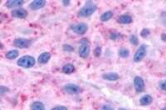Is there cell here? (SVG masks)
Returning <instances> with one entry per match:
<instances>
[{
	"label": "cell",
	"instance_id": "6",
	"mask_svg": "<svg viewBox=\"0 0 166 110\" xmlns=\"http://www.w3.org/2000/svg\"><path fill=\"white\" fill-rule=\"evenodd\" d=\"M146 50H147V48L145 44H142L140 46V48H138L137 51L135 52V55H134V61L135 63H140V61H142L144 59V58L145 57L146 55Z\"/></svg>",
	"mask_w": 166,
	"mask_h": 110
},
{
	"label": "cell",
	"instance_id": "15",
	"mask_svg": "<svg viewBox=\"0 0 166 110\" xmlns=\"http://www.w3.org/2000/svg\"><path fill=\"white\" fill-rule=\"evenodd\" d=\"M30 110H46V108L43 102L35 101L30 105Z\"/></svg>",
	"mask_w": 166,
	"mask_h": 110
},
{
	"label": "cell",
	"instance_id": "16",
	"mask_svg": "<svg viewBox=\"0 0 166 110\" xmlns=\"http://www.w3.org/2000/svg\"><path fill=\"white\" fill-rule=\"evenodd\" d=\"M153 102V98L149 94H146L144 95L142 98L140 99V105L142 106H148Z\"/></svg>",
	"mask_w": 166,
	"mask_h": 110
},
{
	"label": "cell",
	"instance_id": "7",
	"mask_svg": "<svg viewBox=\"0 0 166 110\" xmlns=\"http://www.w3.org/2000/svg\"><path fill=\"white\" fill-rule=\"evenodd\" d=\"M33 41L31 39H28V38H16L13 41V44L15 47L18 48H27L31 45Z\"/></svg>",
	"mask_w": 166,
	"mask_h": 110
},
{
	"label": "cell",
	"instance_id": "12",
	"mask_svg": "<svg viewBox=\"0 0 166 110\" xmlns=\"http://www.w3.org/2000/svg\"><path fill=\"white\" fill-rule=\"evenodd\" d=\"M52 57V55L49 52H44V53H42L39 57L38 58V62L40 63V64H46L47 63H48V61L50 60Z\"/></svg>",
	"mask_w": 166,
	"mask_h": 110
},
{
	"label": "cell",
	"instance_id": "17",
	"mask_svg": "<svg viewBox=\"0 0 166 110\" xmlns=\"http://www.w3.org/2000/svg\"><path fill=\"white\" fill-rule=\"evenodd\" d=\"M75 66L71 63H66L62 69V71L66 74H71L75 72Z\"/></svg>",
	"mask_w": 166,
	"mask_h": 110
},
{
	"label": "cell",
	"instance_id": "3",
	"mask_svg": "<svg viewBox=\"0 0 166 110\" xmlns=\"http://www.w3.org/2000/svg\"><path fill=\"white\" fill-rule=\"evenodd\" d=\"M80 43H81V45L79 47L78 50L79 56L82 58H86L91 53V47L89 42L86 38H83L80 41Z\"/></svg>",
	"mask_w": 166,
	"mask_h": 110
},
{
	"label": "cell",
	"instance_id": "9",
	"mask_svg": "<svg viewBox=\"0 0 166 110\" xmlns=\"http://www.w3.org/2000/svg\"><path fill=\"white\" fill-rule=\"evenodd\" d=\"M11 15L15 19H25L28 17L29 13L24 8H16L11 11Z\"/></svg>",
	"mask_w": 166,
	"mask_h": 110
},
{
	"label": "cell",
	"instance_id": "30",
	"mask_svg": "<svg viewBox=\"0 0 166 110\" xmlns=\"http://www.w3.org/2000/svg\"><path fill=\"white\" fill-rule=\"evenodd\" d=\"M70 3H71V1H69V0H67V1L63 0V1H62V3H63L64 6H69V5H70Z\"/></svg>",
	"mask_w": 166,
	"mask_h": 110
},
{
	"label": "cell",
	"instance_id": "10",
	"mask_svg": "<svg viewBox=\"0 0 166 110\" xmlns=\"http://www.w3.org/2000/svg\"><path fill=\"white\" fill-rule=\"evenodd\" d=\"M102 79L107 81H117L120 79V75L117 73L115 72H110V73H106V74H102Z\"/></svg>",
	"mask_w": 166,
	"mask_h": 110
},
{
	"label": "cell",
	"instance_id": "26",
	"mask_svg": "<svg viewBox=\"0 0 166 110\" xmlns=\"http://www.w3.org/2000/svg\"><path fill=\"white\" fill-rule=\"evenodd\" d=\"M159 89L163 90V91H166V80H163L159 83Z\"/></svg>",
	"mask_w": 166,
	"mask_h": 110
},
{
	"label": "cell",
	"instance_id": "23",
	"mask_svg": "<svg viewBox=\"0 0 166 110\" xmlns=\"http://www.w3.org/2000/svg\"><path fill=\"white\" fill-rule=\"evenodd\" d=\"M62 49L65 51V52H73L74 48L72 46L69 45V44H64L62 46Z\"/></svg>",
	"mask_w": 166,
	"mask_h": 110
},
{
	"label": "cell",
	"instance_id": "22",
	"mask_svg": "<svg viewBox=\"0 0 166 110\" xmlns=\"http://www.w3.org/2000/svg\"><path fill=\"white\" fill-rule=\"evenodd\" d=\"M110 38H111L112 40H117V39L122 38V35H121L120 33L113 32V33H112V34H110Z\"/></svg>",
	"mask_w": 166,
	"mask_h": 110
},
{
	"label": "cell",
	"instance_id": "2",
	"mask_svg": "<svg viewBox=\"0 0 166 110\" xmlns=\"http://www.w3.org/2000/svg\"><path fill=\"white\" fill-rule=\"evenodd\" d=\"M36 63L35 58L30 55H24L21 57L18 60L17 64L18 65L19 67L24 68V69H30L33 68Z\"/></svg>",
	"mask_w": 166,
	"mask_h": 110
},
{
	"label": "cell",
	"instance_id": "11",
	"mask_svg": "<svg viewBox=\"0 0 166 110\" xmlns=\"http://www.w3.org/2000/svg\"><path fill=\"white\" fill-rule=\"evenodd\" d=\"M46 3H47V2L45 0H35V1H33L30 3L29 8L32 10H38L40 9V8H43L46 5Z\"/></svg>",
	"mask_w": 166,
	"mask_h": 110
},
{
	"label": "cell",
	"instance_id": "33",
	"mask_svg": "<svg viewBox=\"0 0 166 110\" xmlns=\"http://www.w3.org/2000/svg\"><path fill=\"white\" fill-rule=\"evenodd\" d=\"M161 110H166V106H165V107H164V108H162Z\"/></svg>",
	"mask_w": 166,
	"mask_h": 110
},
{
	"label": "cell",
	"instance_id": "20",
	"mask_svg": "<svg viewBox=\"0 0 166 110\" xmlns=\"http://www.w3.org/2000/svg\"><path fill=\"white\" fill-rule=\"evenodd\" d=\"M118 55L121 58H126L129 57V55H130V51H129L128 48H121L119 49Z\"/></svg>",
	"mask_w": 166,
	"mask_h": 110
},
{
	"label": "cell",
	"instance_id": "19",
	"mask_svg": "<svg viewBox=\"0 0 166 110\" xmlns=\"http://www.w3.org/2000/svg\"><path fill=\"white\" fill-rule=\"evenodd\" d=\"M19 55V52L18 50H10L8 51V52H7L6 53V54H5V56H6V58H8V59H15L17 57H18Z\"/></svg>",
	"mask_w": 166,
	"mask_h": 110
},
{
	"label": "cell",
	"instance_id": "4",
	"mask_svg": "<svg viewBox=\"0 0 166 110\" xmlns=\"http://www.w3.org/2000/svg\"><path fill=\"white\" fill-rule=\"evenodd\" d=\"M71 31L77 35H83L87 32L88 25L85 23H78L71 25Z\"/></svg>",
	"mask_w": 166,
	"mask_h": 110
},
{
	"label": "cell",
	"instance_id": "29",
	"mask_svg": "<svg viewBox=\"0 0 166 110\" xmlns=\"http://www.w3.org/2000/svg\"><path fill=\"white\" fill-rule=\"evenodd\" d=\"M6 92H8V88H7V87H4V86L0 87V93H1L2 95L4 93H6Z\"/></svg>",
	"mask_w": 166,
	"mask_h": 110
},
{
	"label": "cell",
	"instance_id": "25",
	"mask_svg": "<svg viewBox=\"0 0 166 110\" xmlns=\"http://www.w3.org/2000/svg\"><path fill=\"white\" fill-rule=\"evenodd\" d=\"M101 54V47H96L94 50V55L96 57H100Z\"/></svg>",
	"mask_w": 166,
	"mask_h": 110
},
{
	"label": "cell",
	"instance_id": "5",
	"mask_svg": "<svg viewBox=\"0 0 166 110\" xmlns=\"http://www.w3.org/2000/svg\"><path fill=\"white\" fill-rule=\"evenodd\" d=\"M63 90L65 93L71 94V95H74V94H78V93H81L82 89L76 84H68L63 87Z\"/></svg>",
	"mask_w": 166,
	"mask_h": 110
},
{
	"label": "cell",
	"instance_id": "28",
	"mask_svg": "<svg viewBox=\"0 0 166 110\" xmlns=\"http://www.w3.org/2000/svg\"><path fill=\"white\" fill-rule=\"evenodd\" d=\"M101 110H115V109L112 106L109 105V104H104V105L102 106Z\"/></svg>",
	"mask_w": 166,
	"mask_h": 110
},
{
	"label": "cell",
	"instance_id": "1",
	"mask_svg": "<svg viewBox=\"0 0 166 110\" xmlns=\"http://www.w3.org/2000/svg\"><path fill=\"white\" fill-rule=\"evenodd\" d=\"M97 9V5L92 1H86L85 5L81 8L77 12V15L81 18L90 17L96 11Z\"/></svg>",
	"mask_w": 166,
	"mask_h": 110
},
{
	"label": "cell",
	"instance_id": "27",
	"mask_svg": "<svg viewBox=\"0 0 166 110\" xmlns=\"http://www.w3.org/2000/svg\"><path fill=\"white\" fill-rule=\"evenodd\" d=\"M51 110H68V108H66V107H65V106H56V107H54V108H52Z\"/></svg>",
	"mask_w": 166,
	"mask_h": 110
},
{
	"label": "cell",
	"instance_id": "31",
	"mask_svg": "<svg viewBox=\"0 0 166 110\" xmlns=\"http://www.w3.org/2000/svg\"><path fill=\"white\" fill-rule=\"evenodd\" d=\"M161 39L162 41H164L166 43V34H161Z\"/></svg>",
	"mask_w": 166,
	"mask_h": 110
},
{
	"label": "cell",
	"instance_id": "32",
	"mask_svg": "<svg viewBox=\"0 0 166 110\" xmlns=\"http://www.w3.org/2000/svg\"><path fill=\"white\" fill-rule=\"evenodd\" d=\"M119 110H128V109H126V108H119Z\"/></svg>",
	"mask_w": 166,
	"mask_h": 110
},
{
	"label": "cell",
	"instance_id": "8",
	"mask_svg": "<svg viewBox=\"0 0 166 110\" xmlns=\"http://www.w3.org/2000/svg\"><path fill=\"white\" fill-rule=\"evenodd\" d=\"M134 87L137 93H142L145 91V84L144 79L140 76L135 77L134 79Z\"/></svg>",
	"mask_w": 166,
	"mask_h": 110
},
{
	"label": "cell",
	"instance_id": "18",
	"mask_svg": "<svg viewBox=\"0 0 166 110\" xmlns=\"http://www.w3.org/2000/svg\"><path fill=\"white\" fill-rule=\"evenodd\" d=\"M112 17H113V12H112V11H106V12H104L101 15V21H109L110 19H112Z\"/></svg>",
	"mask_w": 166,
	"mask_h": 110
},
{
	"label": "cell",
	"instance_id": "24",
	"mask_svg": "<svg viewBox=\"0 0 166 110\" xmlns=\"http://www.w3.org/2000/svg\"><path fill=\"white\" fill-rule=\"evenodd\" d=\"M149 34H150V32L148 29H144L140 33V36L142 37V38H147L149 36Z\"/></svg>",
	"mask_w": 166,
	"mask_h": 110
},
{
	"label": "cell",
	"instance_id": "13",
	"mask_svg": "<svg viewBox=\"0 0 166 110\" xmlns=\"http://www.w3.org/2000/svg\"><path fill=\"white\" fill-rule=\"evenodd\" d=\"M24 3L23 0H8L6 2V7L8 8H13L16 7H20Z\"/></svg>",
	"mask_w": 166,
	"mask_h": 110
},
{
	"label": "cell",
	"instance_id": "14",
	"mask_svg": "<svg viewBox=\"0 0 166 110\" xmlns=\"http://www.w3.org/2000/svg\"><path fill=\"white\" fill-rule=\"evenodd\" d=\"M118 23L121 24H130L133 22V19L130 14H122L118 19Z\"/></svg>",
	"mask_w": 166,
	"mask_h": 110
},
{
	"label": "cell",
	"instance_id": "21",
	"mask_svg": "<svg viewBox=\"0 0 166 110\" xmlns=\"http://www.w3.org/2000/svg\"><path fill=\"white\" fill-rule=\"evenodd\" d=\"M129 40H130V43H131V44H133V45L136 46L139 44V39H138L136 35L131 34V36H130V38H129Z\"/></svg>",
	"mask_w": 166,
	"mask_h": 110
}]
</instances>
